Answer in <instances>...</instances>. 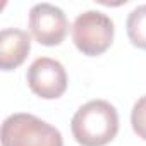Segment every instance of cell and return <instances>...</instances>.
Instances as JSON below:
<instances>
[{"label":"cell","instance_id":"cell-8","mask_svg":"<svg viewBox=\"0 0 146 146\" xmlns=\"http://www.w3.org/2000/svg\"><path fill=\"white\" fill-rule=\"evenodd\" d=\"M131 125L137 137L146 141V95L134 103L131 112Z\"/></svg>","mask_w":146,"mask_h":146},{"label":"cell","instance_id":"cell-5","mask_svg":"<svg viewBox=\"0 0 146 146\" xmlns=\"http://www.w3.org/2000/svg\"><path fill=\"white\" fill-rule=\"evenodd\" d=\"M29 29L45 46L60 45L69 31V21L62 9L52 4H36L29 11Z\"/></svg>","mask_w":146,"mask_h":146},{"label":"cell","instance_id":"cell-3","mask_svg":"<svg viewBox=\"0 0 146 146\" xmlns=\"http://www.w3.org/2000/svg\"><path fill=\"white\" fill-rule=\"evenodd\" d=\"M113 21L100 11H86L72 24V41L76 48L88 57L105 53L113 43Z\"/></svg>","mask_w":146,"mask_h":146},{"label":"cell","instance_id":"cell-2","mask_svg":"<svg viewBox=\"0 0 146 146\" xmlns=\"http://www.w3.org/2000/svg\"><path fill=\"white\" fill-rule=\"evenodd\" d=\"M0 137L2 146H64L60 131L31 113L7 117Z\"/></svg>","mask_w":146,"mask_h":146},{"label":"cell","instance_id":"cell-1","mask_svg":"<svg viewBox=\"0 0 146 146\" xmlns=\"http://www.w3.org/2000/svg\"><path fill=\"white\" fill-rule=\"evenodd\" d=\"M70 131L81 146H105L119 132V113L105 100H91L78 108Z\"/></svg>","mask_w":146,"mask_h":146},{"label":"cell","instance_id":"cell-4","mask_svg":"<svg viewBox=\"0 0 146 146\" xmlns=\"http://www.w3.org/2000/svg\"><path fill=\"white\" fill-rule=\"evenodd\" d=\"M26 81L36 96L43 100H55L60 98L67 90V72L58 60L40 57L29 65Z\"/></svg>","mask_w":146,"mask_h":146},{"label":"cell","instance_id":"cell-6","mask_svg":"<svg viewBox=\"0 0 146 146\" xmlns=\"http://www.w3.org/2000/svg\"><path fill=\"white\" fill-rule=\"evenodd\" d=\"M31 50V36L16 28H5L0 33V67L2 70L17 69Z\"/></svg>","mask_w":146,"mask_h":146},{"label":"cell","instance_id":"cell-7","mask_svg":"<svg viewBox=\"0 0 146 146\" xmlns=\"http://www.w3.org/2000/svg\"><path fill=\"white\" fill-rule=\"evenodd\" d=\"M127 36L131 43L141 50H146V4L131 11L125 23Z\"/></svg>","mask_w":146,"mask_h":146}]
</instances>
